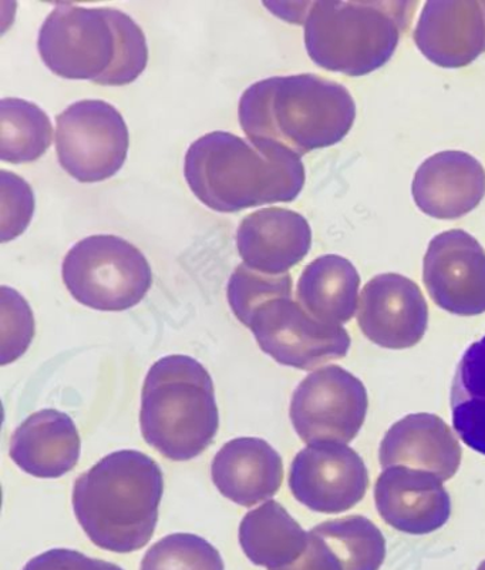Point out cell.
Segmentation results:
<instances>
[{"label": "cell", "instance_id": "obj_23", "mask_svg": "<svg viewBox=\"0 0 485 570\" xmlns=\"http://www.w3.org/2000/svg\"><path fill=\"white\" fill-rule=\"evenodd\" d=\"M451 406L458 438L485 456V335L469 345L454 374Z\"/></svg>", "mask_w": 485, "mask_h": 570}, {"label": "cell", "instance_id": "obj_11", "mask_svg": "<svg viewBox=\"0 0 485 570\" xmlns=\"http://www.w3.org/2000/svg\"><path fill=\"white\" fill-rule=\"evenodd\" d=\"M289 488L296 501L310 511L336 515L364 501L369 473L362 456L349 445L319 442L295 456Z\"/></svg>", "mask_w": 485, "mask_h": 570}, {"label": "cell", "instance_id": "obj_35", "mask_svg": "<svg viewBox=\"0 0 485 570\" xmlns=\"http://www.w3.org/2000/svg\"><path fill=\"white\" fill-rule=\"evenodd\" d=\"M477 570H485V561L482 562V564H479V567L477 568Z\"/></svg>", "mask_w": 485, "mask_h": 570}, {"label": "cell", "instance_id": "obj_2", "mask_svg": "<svg viewBox=\"0 0 485 570\" xmlns=\"http://www.w3.org/2000/svg\"><path fill=\"white\" fill-rule=\"evenodd\" d=\"M238 111L253 145L284 146L300 157L338 145L356 119L349 90L313 73L258 81L244 91Z\"/></svg>", "mask_w": 485, "mask_h": 570}, {"label": "cell", "instance_id": "obj_29", "mask_svg": "<svg viewBox=\"0 0 485 570\" xmlns=\"http://www.w3.org/2000/svg\"><path fill=\"white\" fill-rule=\"evenodd\" d=\"M2 304V356L0 364L13 363L27 353L34 335V318L27 299L17 289L0 288Z\"/></svg>", "mask_w": 485, "mask_h": 570}, {"label": "cell", "instance_id": "obj_22", "mask_svg": "<svg viewBox=\"0 0 485 570\" xmlns=\"http://www.w3.org/2000/svg\"><path fill=\"white\" fill-rule=\"evenodd\" d=\"M239 543L249 561L274 570L289 567L303 557L309 532L279 502L268 501L245 515Z\"/></svg>", "mask_w": 485, "mask_h": 570}, {"label": "cell", "instance_id": "obj_36", "mask_svg": "<svg viewBox=\"0 0 485 570\" xmlns=\"http://www.w3.org/2000/svg\"><path fill=\"white\" fill-rule=\"evenodd\" d=\"M482 3H483L484 12H485V0H483Z\"/></svg>", "mask_w": 485, "mask_h": 570}, {"label": "cell", "instance_id": "obj_17", "mask_svg": "<svg viewBox=\"0 0 485 570\" xmlns=\"http://www.w3.org/2000/svg\"><path fill=\"white\" fill-rule=\"evenodd\" d=\"M412 193L416 206L427 216L456 220L482 203L485 170L482 163L468 153H437L418 167Z\"/></svg>", "mask_w": 485, "mask_h": 570}, {"label": "cell", "instance_id": "obj_3", "mask_svg": "<svg viewBox=\"0 0 485 570\" xmlns=\"http://www.w3.org/2000/svg\"><path fill=\"white\" fill-rule=\"evenodd\" d=\"M165 476L152 458L119 451L76 480L73 509L90 541L105 551L130 553L145 548L158 522Z\"/></svg>", "mask_w": 485, "mask_h": 570}, {"label": "cell", "instance_id": "obj_18", "mask_svg": "<svg viewBox=\"0 0 485 570\" xmlns=\"http://www.w3.org/2000/svg\"><path fill=\"white\" fill-rule=\"evenodd\" d=\"M463 451L447 422L434 414L405 416L383 438L380 466H408L434 473L443 482L456 475Z\"/></svg>", "mask_w": 485, "mask_h": 570}, {"label": "cell", "instance_id": "obj_34", "mask_svg": "<svg viewBox=\"0 0 485 570\" xmlns=\"http://www.w3.org/2000/svg\"><path fill=\"white\" fill-rule=\"evenodd\" d=\"M107 570H122L120 567H117L115 563L107 562Z\"/></svg>", "mask_w": 485, "mask_h": 570}, {"label": "cell", "instance_id": "obj_31", "mask_svg": "<svg viewBox=\"0 0 485 570\" xmlns=\"http://www.w3.org/2000/svg\"><path fill=\"white\" fill-rule=\"evenodd\" d=\"M23 570H107V562L70 549H52L33 558Z\"/></svg>", "mask_w": 485, "mask_h": 570}, {"label": "cell", "instance_id": "obj_19", "mask_svg": "<svg viewBox=\"0 0 485 570\" xmlns=\"http://www.w3.org/2000/svg\"><path fill=\"white\" fill-rule=\"evenodd\" d=\"M211 472L218 491L245 508L267 501L284 482L283 458L259 438L229 441L214 458Z\"/></svg>", "mask_w": 485, "mask_h": 570}, {"label": "cell", "instance_id": "obj_32", "mask_svg": "<svg viewBox=\"0 0 485 570\" xmlns=\"http://www.w3.org/2000/svg\"><path fill=\"white\" fill-rule=\"evenodd\" d=\"M274 570H345L338 554L326 543L325 539L309 532L308 548L298 561L289 567Z\"/></svg>", "mask_w": 485, "mask_h": 570}, {"label": "cell", "instance_id": "obj_6", "mask_svg": "<svg viewBox=\"0 0 485 570\" xmlns=\"http://www.w3.org/2000/svg\"><path fill=\"white\" fill-rule=\"evenodd\" d=\"M61 273L76 302L99 312H126L135 307L152 283L145 254L110 234L75 244L66 254Z\"/></svg>", "mask_w": 485, "mask_h": 570}, {"label": "cell", "instance_id": "obj_33", "mask_svg": "<svg viewBox=\"0 0 485 570\" xmlns=\"http://www.w3.org/2000/svg\"><path fill=\"white\" fill-rule=\"evenodd\" d=\"M273 13L295 24H304L313 2L265 3Z\"/></svg>", "mask_w": 485, "mask_h": 570}, {"label": "cell", "instance_id": "obj_27", "mask_svg": "<svg viewBox=\"0 0 485 570\" xmlns=\"http://www.w3.org/2000/svg\"><path fill=\"white\" fill-rule=\"evenodd\" d=\"M293 285L289 273L284 276H269L255 272L244 263L239 264L228 283L229 307L235 317L241 321L245 327H249L253 315L260 305L274 298L293 297Z\"/></svg>", "mask_w": 485, "mask_h": 570}, {"label": "cell", "instance_id": "obj_24", "mask_svg": "<svg viewBox=\"0 0 485 570\" xmlns=\"http://www.w3.org/2000/svg\"><path fill=\"white\" fill-rule=\"evenodd\" d=\"M53 126L39 106L28 100L0 101V159L12 165L32 163L48 151Z\"/></svg>", "mask_w": 485, "mask_h": 570}, {"label": "cell", "instance_id": "obj_8", "mask_svg": "<svg viewBox=\"0 0 485 570\" xmlns=\"http://www.w3.org/2000/svg\"><path fill=\"white\" fill-rule=\"evenodd\" d=\"M56 155L80 183L113 177L129 153V129L120 111L103 100H81L56 119Z\"/></svg>", "mask_w": 485, "mask_h": 570}, {"label": "cell", "instance_id": "obj_15", "mask_svg": "<svg viewBox=\"0 0 485 570\" xmlns=\"http://www.w3.org/2000/svg\"><path fill=\"white\" fill-rule=\"evenodd\" d=\"M413 39L418 50L441 68L468 66L485 52L483 3L477 0L427 2Z\"/></svg>", "mask_w": 485, "mask_h": 570}, {"label": "cell", "instance_id": "obj_14", "mask_svg": "<svg viewBox=\"0 0 485 570\" xmlns=\"http://www.w3.org/2000/svg\"><path fill=\"white\" fill-rule=\"evenodd\" d=\"M375 503L387 525L408 534L436 532L452 517V498L441 478L408 466H390L380 473Z\"/></svg>", "mask_w": 485, "mask_h": 570}, {"label": "cell", "instance_id": "obj_26", "mask_svg": "<svg viewBox=\"0 0 485 570\" xmlns=\"http://www.w3.org/2000/svg\"><path fill=\"white\" fill-rule=\"evenodd\" d=\"M140 570H226L211 543L192 533H172L152 544Z\"/></svg>", "mask_w": 485, "mask_h": 570}, {"label": "cell", "instance_id": "obj_5", "mask_svg": "<svg viewBox=\"0 0 485 570\" xmlns=\"http://www.w3.org/2000/svg\"><path fill=\"white\" fill-rule=\"evenodd\" d=\"M418 2H313L305 46L321 69L365 76L395 55Z\"/></svg>", "mask_w": 485, "mask_h": 570}, {"label": "cell", "instance_id": "obj_10", "mask_svg": "<svg viewBox=\"0 0 485 570\" xmlns=\"http://www.w3.org/2000/svg\"><path fill=\"white\" fill-rule=\"evenodd\" d=\"M248 328L270 358L303 371L345 358L352 345L346 328L321 323L293 297L274 298L260 305Z\"/></svg>", "mask_w": 485, "mask_h": 570}, {"label": "cell", "instance_id": "obj_28", "mask_svg": "<svg viewBox=\"0 0 485 570\" xmlns=\"http://www.w3.org/2000/svg\"><path fill=\"white\" fill-rule=\"evenodd\" d=\"M117 35V55L113 68L97 81L101 86H126L137 80L148 62V48L145 32L129 14L111 9Z\"/></svg>", "mask_w": 485, "mask_h": 570}, {"label": "cell", "instance_id": "obj_30", "mask_svg": "<svg viewBox=\"0 0 485 570\" xmlns=\"http://www.w3.org/2000/svg\"><path fill=\"white\" fill-rule=\"evenodd\" d=\"M34 195L29 183L7 170L0 171V242L18 238L29 227Z\"/></svg>", "mask_w": 485, "mask_h": 570}, {"label": "cell", "instance_id": "obj_7", "mask_svg": "<svg viewBox=\"0 0 485 570\" xmlns=\"http://www.w3.org/2000/svg\"><path fill=\"white\" fill-rule=\"evenodd\" d=\"M38 48L55 75L97 83L113 68L117 55L110 8L58 4L40 28Z\"/></svg>", "mask_w": 485, "mask_h": 570}, {"label": "cell", "instance_id": "obj_13", "mask_svg": "<svg viewBox=\"0 0 485 570\" xmlns=\"http://www.w3.org/2000/svg\"><path fill=\"white\" fill-rule=\"evenodd\" d=\"M357 325L373 344L387 350L415 347L425 337L428 305L420 287L400 274H380L362 289Z\"/></svg>", "mask_w": 485, "mask_h": 570}, {"label": "cell", "instance_id": "obj_4", "mask_svg": "<svg viewBox=\"0 0 485 570\" xmlns=\"http://www.w3.org/2000/svg\"><path fill=\"white\" fill-rule=\"evenodd\" d=\"M141 434L171 461H190L216 440L219 414L206 366L187 355L157 361L141 392Z\"/></svg>", "mask_w": 485, "mask_h": 570}, {"label": "cell", "instance_id": "obj_16", "mask_svg": "<svg viewBox=\"0 0 485 570\" xmlns=\"http://www.w3.org/2000/svg\"><path fill=\"white\" fill-rule=\"evenodd\" d=\"M313 247V230L303 214L268 207L245 217L237 232V248L245 266L269 276H284Z\"/></svg>", "mask_w": 485, "mask_h": 570}, {"label": "cell", "instance_id": "obj_25", "mask_svg": "<svg viewBox=\"0 0 485 570\" xmlns=\"http://www.w3.org/2000/svg\"><path fill=\"white\" fill-rule=\"evenodd\" d=\"M313 532L334 549L345 570H379L385 562L386 539L370 519H334L315 527Z\"/></svg>", "mask_w": 485, "mask_h": 570}, {"label": "cell", "instance_id": "obj_9", "mask_svg": "<svg viewBox=\"0 0 485 570\" xmlns=\"http://www.w3.org/2000/svg\"><path fill=\"white\" fill-rule=\"evenodd\" d=\"M369 396L364 383L339 365H326L298 385L290 401V421L305 444L349 445L364 426Z\"/></svg>", "mask_w": 485, "mask_h": 570}, {"label": "cell", "instance_id": "obj_21", "mask_svg": "<svg viewBox=\"0 0 485 570\" xmlns=\"http://www.w3.org/2000/svg\"><path fill=\"white\" fill-rule=\"evenodd\" d=\"M360 276L349 259L335 254L314 259L300 274L296 297L316 320L344 325L359 305Z\"/></svg>", "mask_w": 485, "mask_h": 570}, {"label": "cell", "instance_id": "obj_12", "mask_svg": "<svg viewBox=\"0 0 485 570\" xmlns=\"http://www.w3.org/2000/svg\"><path fill=\"white\" fill-rule=\"evenodd\" d=\"M423 283L444 312L473 317L485 313V252L466 232L438 234L428 244Z\"/></svg>", "mask_w": 485, "mask_h": 570}, {"label": "cell", "instance_id": "obj_20", "mask_svg": "<svg viewBox=\"0 0 485 570\" xmlns=\"http://www.w3.org/2000/svg\"><path fill=\"white\" fill-rule=\"evenodd\" d=\"M80 435L63 412H34L14 431L10 456L20 470L36 478H60L73 471L80 458Z\"/></svg>", "mask_w": 485, "mask_h": 570}, {"label": "cell", "instance_id": "obj_1", "mask_svg": "<svg viewBox=\"0 0 485 570\" xmlns=\"http://www.w3.org/2000/svg\"><path fill=\"white\" fill-rule=\"evenodd\" d=\"M184 176L192 195L218 213L290 203L305 186L303 157L279 145L255 146L228 131L194 141Z\"/></svg>", "mask_w": 485, "mask_h": 570}]
</instances>
